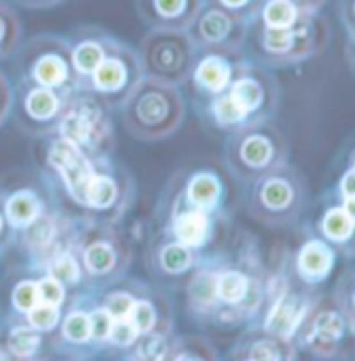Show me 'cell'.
<instances>
[{
	"label": "cell",
	"instance_id": "1",
	"mask_svg": "<svg viewBox=\"0 0 355 361\" xmlns=\"http://www.w3.org/2000/svg\"><path fill=\"white\" fill-rule=\"evenodd\" d=\"M51 161L52 165L63 173L65 184L71 190V195L80 201H86V190L95 176H92L86 159L80 155L78 147L71 140L56 142L51 151Z\"/></svg>",
	"mask_w": 355,
	"mask_h": 361
},
{
	"label": "cell",
	"instance_id": "2",
	"mask_svg": "<svg viewBox=\"0 0 355 361\" xmlns=\"http://www.w3.org/2000/svg\"><path fill=\"white\" fill-rule=\"evenodd\" d=\"M234 25L228 13L219 11V8H209L205 11L197 23V34L199 38L207 44H219L224 42L230 34H232Z\"/></svg>",
	"mask_w": 355,
	"mask_h": 361
},
{
	"label": "cell",
	"instance_id": "3",
	"mask_svg": "<svg viewBox=\"0 0 355 361\" xmlns=\"http://www.w3.org/2000/svg\"><path fill=\"white\" fill-rule=\"evenodd\" d=\"M295 25H291V27H267L265 25L263 36H261L263 49L267 52H274V54H287L293 51L299 44V40L307 36V27L295 30Z\"/></svg>",
	"mask_w": 355,
	"mask_h": 361
},
{
	"label": "cell",
	"instance_id": "4",
	"mask_svg": "<svg viewBox=\"0 0 355 361\" xmlns=\"http://www.w3.org/2000/svg\"><path fill=\"white\" fill-rule=\"evenodd\" d=\"M34 78L44 86H59L67 78V61L59 52H44L34 63Z\"/></svg>",
	"mask_w": 355,
	"mask_h": 361
},
{
	"label": "cell",
	"instance_id": "5",
	"mask_svg": "<svg viewBox=\"0 0 355 361\" xmlns=\"http://www.w3.org/2000/svg\"><path fill=\"white\" fill-rule=\"evenodd\" d=\"M197 80L209 90H222L230 80V65L215 54L205 56L197 67Z\"/></svg>",
	"mask_w": 355,
	"mask_h": 361
},
{
	"label": "cell",
	"instance_id": "6",
	"mask_svg": "<svg viewBox=\"0 0 355 361\" xmlns=\"http://www.w3.org/2000/svg\"><path fill=\"white\" fill-rule=\"evenodd\" d=\"M92 78L101 90H117L128 78V67L119 56H104L101 65L92 71Z\"/></svg>",
	"mask_w": 355,
	"mask_h": 361
},
{
	"label": "cell",
	"instance_id": "7",
	"mask_svg": "<svg viewBox=\"0 0 355 361\" xmlns=\"http://www.w3.org/2000/svg\"><path fill=\"white\" fill-rule=\"evenodd\" d=\"M299 21V8L293 0H267L263 6V23L267 27H291Z\"/></svg>",
	"mask_w": 355,
	"mask_h": 361
},
{
	"label": "cell",
	"instance_id": "8",
	"mask_svg": "<svg viewBox=\"0 0 355 361\" xmlns=\"http://www.w3.org/2000/svg\"><path fill=\"white\" fill-rule=\"evenodd\" d=\"M301 313H303V307L297 301H282L272 311V315L267 319V328L276 334L289 336L295 330V326L299 324Z\"/></svg>",
	"mask_w": 355,
	"mask_h": 361
},
{
	"label": "cell",
	"instance_id": "9",
	"mask_svg": "<svg viewBox=\"0 0 355 361\" xmlns=\"http://www.w3.org/2000/svg\"><path fill=\"white\" fill-rule=\"evenodd\" d=\"M195 8L197 0H151V13L165 23L191 19Z\"/></svg>",
	"mask_w": 355,
	"mask_h": 361
},
{
	"label": "cell",
	"instance_id": "10",
	"mask_svg": "<svg viewBox=\"0 0 355 361\" xmlns=\"http://www.w3.org/2000/svg\"><path fill=\"white\" fill-rule=\"evenodd\" d=\"M104 59V49L97 40H84L71 52V63L82 73H92Z\"/></svg>",
	"mask_w": 355,
	"mask_h": 361
},
{
	"label": "cell",
	"instance_id": "11",
	"mask_svg": "<svg viewBox=\"0 0 355 361\" xmlns=\"http://www.w3.org/2000/svg\"><path fill=\"white\" fill-rule=\"evenodd\" d=\"M330 251L320 245V243H311L307 245L303 251H301V257H299V265L307 276H324L330 267Z\"/></svg>",
	"mask_w": 355,
	"mask_h": 361
},
{
	"label": "cell",
	"instance_id": "12",
	"mask_svg": "<svg viewBox=\"0 0 355 361\" xmlns=\"http://www.w3.org/2000/svg\"><path fill=\"white\" fill-rule=\"evenodd\" d=\"M205 228H207V219L203 213H197V211L182 215L176 224V232L180 240L188 247H197L203 240Z\"/></svg>",
	"mask_w": 355,
	"mask_h": 361
},
{
	"label": "cell",
	"instance_id": "13",
	"mask_svg": "<svg viewBox=\"0 0 355 361\" xmlns=\"http://www.w3.org/2000/svg\"><path fill=\"white\" fill-rule=\"evenodd\" d=\"M6 213L15 224H30L36 215H38V203L32 195L28 192H19L15 195L8 205H6Z\"/></svg>",
	"mask_w": 355,
	"mask_h": 361
},
{
	"label": "cell",
	"instance_id": "14",
	"mask_svg": "<svg viewBox=\"0 0 355 361\" xmlns=\"http://www.w3.org/2000/svg\"><path fill=\"white\" fill-rule=\"evenodd\" d=\"M230 99L239 104V109L243 113H247V111L255 109L259 104V101H261V88H259V84L255 80H249V78L239 80L234 84V88H232Z\"/></svg>",
	"mask_w": 355,
	"mask_h": 361
},
{
	"label": "cell",
	"instance_id": "15",
	"mask_svg": "<svg viewBox=\"0 0 355 361\" xmlns=\"http://www.w3.org/2000/svg\"><path fill=\"white\" fill-rule=\"evenodd\" d=\"M188 195L191 199L201 207H211L217 201V195H219V186L217 182L211 178V176H199L193 180L191 188H188Z\"/></svg>",
	"mask_w": 355,
	"mask_h": 361
},
{
	"label": "cell",
	"instance_id": "16",
	"mask_svg": "<svg viewBox=\"0 0 355 361\" xmlns=\"http://www.w3.org/2000/svg\"><path fill=\"white\" fill-rule=\"evenodd\" d=\"M245 293H247V280L236 271H228L217 280V295L224 301H230V303L241 301Z\"/></svg>",
	"mask_w": 355,
	"mask_h": 361
},
{
	"label": "cell",
	"instance_id": "17",
	"mask_svg": "<svg viewBox=\"0 0 355 361\" xmlns=\"http://www.w3.org/2000/svg\"><path fill=\"white\" fill-rule=\"evenodd\" d=\"M351 230H354V219L347 211H341V209L330 211L324 219V232L335 240L347 238L351 234Z\"/></svg>",
	"mask_w": 355,
	"mask_h": 361
},
{
	"label": "cell",
	"instance_id": "18",
	"mask_svg": "<svg viewBox=\"0 0 355 361\" xmlns=\"http://www.w3.org/2000/svg\"><path fill=\"white\" fill-rule=\"evenodd\" d=\"M115 199V184L109 178H92L86 190V201L95 207H107Z\"/></svg>",
	"mask_w": 355,
	"mask_h": 361
},
{
	"label": "cell",
	"instance_id": "19",
	"mask_svg": "<svg viewBox=\"0 0 355 361\" xmlns=\"http://www.w3.org/2000/svg\"><path fill=\"white\" fill-rule=\"evenodd\" d=\"M28 109L36 117H42V119L51 117L52 113H54V109H56V99L49 90H34L28 97Z\"/></svg>",
	"mask_w": 355,
	"mask_h": 361
},
{
	"label": "cell",
	"instance_id": "20",
	"mask_svg": "<svg viewBox=\"0 0 355 361\" xmlns=\"http://www.w3.org/2000/svg\"><path fill=\"white\" fill-rule=\"evenodd\" d=\"M272 155V149H270V142L265 138H249L243 147V159L251 165H265V161Z\"/></svg>",
	"mask_w": 355,
	"mask_h": 361
},
{
	"label": "cell",
	"instance_id": "21",
	"mask_svg": "<svg viewBox=\"0 0 355 361\" xmlns=\"http://www.w3.org/2000/svg\"><path fill=\"white\" fill-rule=\"evenodd\" d=\"M8 343H11V349H13L17 355H30V353H34V349L38 347V336H36V332L30 330V328H17V330H13Z\"/></svg>",
	"mask_w": 355,
	"mask_h": 361
},
{
	"label": "cell",
	"instance_id": "22",
	"mask_svg": "<svg viewBox=\"0 0 355 361\" xmlns=\"http://www.w3.org/2000/svg\"><path fill=\"white\" fill-rule=\"evenodd\" d=\"M263 201H265V205L274 207V209L289 205V201H291V188H289V184L280 182V180H274V182L265 184V188H263Z\"/></svg>",
	"mask_w": 355,
	"mask_h": 361
},
{
	"label": "cell",
	"instance_id": "23",
	"mask_svg": "<svg viewBox=\"0 0 355 361\" xmlns=\"http://www.w3.org/2000/svg\"><path fill=\"white\" fill-rule=\"evenodd\" d=\"M63 132H65L67 140L78 142V140H84V138L88 136V132H90V123H88L86 115H78V113H73V115L65 117V121H63Z\"/></svg>",
	"mask_w": 355,
	"mask_h": 361
},
{
	"label": "cell",
	"instance_id": "24",
	"mask_svg": "<svg viewBox=\"0 0 355 361\" xmlns=\"http://www.w3.org/2000/svg\"><path fill=\"white\" fill-rule=\"evenodd\" d=\"M65 336L71 341H86L90 336V317L84 313H73L65 322Z\"/></svg>",
	"mask_w": 355,
	"mask_h": 361
},
{
	"label": "cell",
	"instance_id": "25",
	"mask_svg": "<svg viewBox=\"0 0 355 361\" xmlns=\"http://www.w3.org/2000/svg\"><path fill=\"white\" fill-rule=\"evenodd\" d=\"M341 330H343V324H341L339 315H335V313H324L315 322V334L322 341H335V338H339Z\"/></svg>",
	"mask_w": 355,
	"mask_h": 361
},
{
	"label": "cell",
	"instance_id": "26",
	"mask_svg": "<svg viewBox=\"0 0 355 361\" xmlns=\"http://www.w3.org/2000/svg\"><path fill=\"white\" fill-rule=\"evenodd\" d=\"M86 263L92 271H107L113 265V251L107 245H95L86 253Z\"/></svg>",
	"mask_w": 355,
	"mask_h": 361
},
{
	"label": "cell",
	"instance_id": "27",
	"mask_svg": "<svg viewBox=\"0 0 355 361\" xmlns=\"http://www.w3.org/2000/svg\"><path fill=\"white\" fill-rule=\"evenodd\" d=\"M128 319H130V324H132L136 330L145 332V330L151 328L152 322H155V311H152V307L149 303H134L130 313H128Z\"/></svg>",
	"mask_w": 355,
	"mask_h": 361
},
{
	"label": "cell",
	"instance_id": "28",
	"mask_svg": "<svg viewBox=\"0 0 355 361\" xmlns=\"http://www.w3.org/2000/svg\"><path fill=\"white\" fill-rule=\"evenodd\" d=\"M56 310L52 307V305H47V303H42V305H34L32 310H30V322H32V326L34 328H38V330H49L52 328L54 324H56Z\"/></svg>",
	"mask_w": 355,
	"mask_h": 361
},
{
	"label": "cell",
	"instance_id": "29",
	"mask_svg": "<svg viewBox=\"0 0 355 361\" xmlns=\"http://www.w3.org/2000/svg\"><path fill=\"white\" fill-rule=\"evenodd\" d=\"M161 259H163L165 269H169V271H182V269L191 263L188 251H186L184 247H178V245L167 247V249L163 251V257Z\"/></svg>",
	"mask_w": 355,
	"mask_h": 361
},
{
	"label": "cell",
	"instance_id": "30",
	"mask_svg": "<svg viewBox=\"0 0 355 361\" xmlns=\"http://www.w3.org/2000/svg\"><path fill=\"white\" fill-rule=\"evenodd\" d=\"M38 299L47 305H59L61 299H63V288L61 284L54 280V278H49V280H42L38 284Z\"/></svg>",
	"mask_w": 355,
	"mask_h": 361
},
{
	"label": "cell",
	"instance_id": "31",
	"mask_svg": "<svg viewBox=\"0 0 355 361\" xmlns=\"http://www.w3.org/2000/svg\"><path fill=\"white\" fill-rule=\"evenodd\" d=\"M38 303V286L23 282L15 288V305L19 310H32Z\"/></svg>",
	"mask_w": 355,
	"mask_h": 361
},
{
	"label": "cell",
	"instance_id": "32",
	"mask_svg": "<svg viewBox=\"0 0 355 361\" xmlns=\"http://www.w3.org/2000/svg\"><path fill=\"white\" fill-rule=\"evenodd\" d=\"M52 276L54 280L63 282H76L78 280V265L71 257H61L52 265Z\"/></svg>",
	"mask_w": 355,
	"mask_h": 361
},
{
	"label": "cell",
	"instance_id": "33",
	"mask_svg": "<svg viewBox=\"0 0 355 361\" xmlns=\"http://www.w3.org/2000/svg\"><path fill=\"white\" fill-rule=\"evenodd\" d=\"M111 315L107 311H97L90 315V334L97 336V338H107L109 332H111Z\"/></svg>",
	"mask_w": 355,
	"mask_h": 361
},
{
	"label": "cell",
	"instance_id": "34",
	"mask_svg": "<svg viewBox=\"0 0 355 361\" xmlns=\"http://www.w3.org/2000/svg\"><path fill=\"white\" fill-rule=\"evenodd\" d=\"M132 299L128 295H115L111 297L109 301V307H107V313L115 319H128V313L132 310Z\"/></svg>",
	"mask_w": 355,
	"mask_h": 361
},
{
	"label": "cell",
	"instance_id": "35",
	"mask_svg": "<svg viewBox=\"0 0 355 361\" xmlns=\"http://www.w3.org/2000/svg\"><path fill=\"white\" fill-rule=\"evenodd\" d=\"M109 336H113V341L119 343V345H130V343L134 341V336H136V328H134L130 322L119 319L115 326H111Z\"/></svg>",
	"mask_w": 355,
	"mask_h": 361
},
{
	"label": "cell",
	"instance_id": "36",
	"mask_svg": "<svg viewBox=\"0 0 355 361\" xmlns=\"http://www.w3.org/2000/svg\"><path fill=\"white\" fill-rule=\"evenodd\" d=\"M215 113H217V117H219L222 121H236V119H241V117L245 115V113L239 109V104L234 103L230 97L217 101V104H215Z\"/></svg>",
	"mask_w": 355,
	"mask_h": 361
},
{
	"label": "cell",
	"instance_id": "37",
	"mask_svg": "<svg viewBox=\"0 0 355 361\" xmlns=\"http://www.w3.org/2000/svg\"><path fill=\"white\" fill-rule=\"evenodd\" d=\"M15 23H13V19H11V15H8V11L4 8V6H0V51H4V49H8L6 44H8V40L13 38V34H15Z\"/></svg>",
	"mask_w": 355,
	"mask_h": 361
},
{
	"label": "cell",
	"instance_id": "38",
	"mask_svg": "<svg viewBox=\"0 0 355 361\" xmlns=\"http://www.w3.org/2000/svg\"><path fill=\"white\" fill-rule=\"evenodd\" d=\"M251 0H219V4L228 11H243Z\"/></svg>",
	"mask_w": 355,
	"mask_h": 361
},
{
	"label": "cell",
	"instance_id": "39",
	"mask_svg": "<svg viewBox=\"0 0 355 361\" xmlns=\"http://www.w3.org/2000/svg\"><path fill=\"white\" fill-rule=\"evenodd\" d=\"M343 190H345L347 197H355V171L343 180Z\"/></svg>",
	"mask_w": 355,
	"mask_h": 361
},
{
	"label": "cell",
	"instance_id": "40",
	"mask_svg": "<svg viewBox=\"0 0 355 361\" xmlns=\"http://www.w3.org/2000/svg\"><path fill=\"white\" fill-rule=\"evenodd\" d=\"M345 211L351 215V219H355V197H349L347 203H345Z\"/></svg>",
	"mask_w": 355,
	"mask_h": 361
},
{
	"label": "cell",
	"instance_id": "41",
	"mask_svg": "<svg viewBox=\"0 0 355 361\" xmlns=\"http://www.w3.org/2000/svg\"><path fill=\"white\" fill-rule=\"evenodd\" d=\"M25 2H54V0H25Z\"/></svg>",
	"mask_w": 355,
	"mask_h": 361
},
{
	"label": "cell",
	"instance_id": "42",
	"mask_svg": "<svg viewBox=\"0 0 355 361\" xmlns=\"http://www.w3.org/2000/svg\"><path fill=\"white\" fill-rule=\"evenodd\" d=\"M178 361H195V360H188V357H180Z\"/></svg>",
	"mask_w": 355,
	"mask_h": 361
},
{
	"label": "cell",
	"instance_id": "43",
	"mask_svg": "<svg viewBox=\"0 0 355 361\" xmlns=\"http://www.w3.org/2000/svg\"><path fill=\"white\" fill-rule=\"evenodd\" d=\"M293 2H295V4H297V2H303V0H293Z\"/></svg>",
	"mask_w": 355,
	"mask_h": 361
},
{
	"label": "cell",
	"instance_id": "44",
	"mask_svg": "<svg viewBox=\"0 0 355 361\" xmlns=\"http://www.w3.org/2000/svg\"><path fill=\"white\" fill-rule=\"evenodd\" d=\"M354 15H355V0H354Z\"/></svg>",
	"mask_w": 355,
	"mask_h": 361
}]
</instances>
